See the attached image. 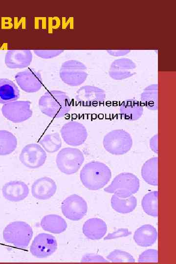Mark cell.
Wrapping results in <instances>:
<instances>
[{"mask_svg": "<svg viewBox=\"0 0 176 264\" xmlns=\"http://www.w3.org/2000/svg\"><path fill=\"white\" fill-rule=\"evenodd\" d=\"M38 105L43 114L55 118L66 116L71 109L69 97L61 90L47 91L39 99Z\"/></svg>", "mask_w": 176, "mask_h": 264, "instance_id": "obj_1", "label": "cell"}, {"mask_svg": "<svg viewBox=\"0 0 176 264\" xmlns=\"http://www.w3.org/2000/svg\"><path fill=\"white\" fill-rule=\"evenodd\" d=\"M111 177L109 167L99 161H91L84 165L80 171V178L83 185L90 190L104 187Z\"/></svg>", "mask_w": 176, "mask_h": 264, "instance_id": "obj_2", "label": "cell"}, {"mask_svg": "<svg viewBox=\"0 0 176 264\" xmlns=\"http://www.w3.org/2000/svg\"><path fill=\"white\" fill-rule=\"evenodd\" d=\"M33 230L24 221H16L9 223L3 231V238L7 243L19 248L27 247L33 236Z\"/></svg>", "mask_w": 176, "mask_h": 264, "instance_id": "obj_3", "label": "cell"}, {"mask_svg": "<svg viewBox=\"0 0 176 264\" xmlns=\"http://www.w3.org/2000/svg\"><path fill=\"white\" fill-rule=\"evenodd\" d=\"M139 187V179L135 175L131 173H122L116 176L104 190L119 198H127L135 194Z\"/></svg>", "mask_w": 176, "mask_h": 264, "instance_id": "obj_4", "label": "cell"}, {"mask_svg": "<svg viewBox=\"0 0 176 264\" xmlns=\"http://www.w3.org/2000/svg\"><path fill=\"white\" fill-rule=\"evenodd\" d=\"M103 144L105 149L114 155H122L132 148L133 142L131 134L123 129L114 130L104 137Z\"/></svg>", "mask_w": 176, "mask_h": 264, "instance_id": "obj_5", "label": "cell"}, {"mask_svg": "<svg viewBox=\"0 0 176 264\" xmlns=\"http://www.w3.org/2000/svg\"><path fill=\"white\" fill-rule=\"evenodd\" d=\"M82 152L78 149L67 147L61 149L57 154L56 163L63 173L70 175L76 173L84 161Z\"/></svg>", "mask_w": 176, "mask_h": 264, "instance_id": "obj_6", "label": "cell"}, {"mask_svg": "<svg viewBox=\"0 0 176 264\" xmlns=\"http://www.w3.org/2000/svg\"><path fill=\"white\" fill-rule=\"evenodd\" d=\"M59 75L62 81L70 86H78L86 80V67L79 61L69 60L62 65Z\"/></svg>", "mask_w": 176, "mask_h": 264, "instance_id": "obj_7", "label": "cell"}, {"mask_svg": "<svg viewBox=\"0 0 176 264\" xmlns=\"http://www.w3.org/2000/svg\"><path fill=\"white\" fill-rule=\"evenodd\" d=\"M29 101H15L4 104L1 109L3 115L14 123H21L32 115Z\"/></svg>", "mask_w": 176, "mask_h": 264, "instance_id": "obj_8", "label": "cell"}, {"mask_svg": "<svg viewBox=\"0 0 176 264\" xmlns=\"http://www.w3.org/2000/svg\"><path fill=\"white\" fill-rule=\"evenodd\" d=\"M63 214L67 219L77 221L82 219L87 214V203L81 197L73 194L67 197L61 204Z\"/></svg>", "mask_w": 176, "mask_h": 264, "instance_id": "obj_9", "label": "cell"}, {"mask_svg": "<svg viewBox=\"0 0 176 264\" xmlns=\"http://www.w3.org/2000/svg\"><path fill=\"white\" fill-rule=\"evenodd\" d=\"M47 158L44 150L38 144L31 143L22 150L19 159L25 167L37 169L43 166Z\"/></svg>", "mask_w": 176, "mask_h": 264, "instance_id": "obj_10", "label": "cell"}, {"mask_svg": "<svg viewBox=\"0 0 176 264\" xmlns=\"http://www.w3.org/2000/svg\"><path fill=\"white\" fill-rule=\"evenodd\" d=\"M60 133L65 143L72 146L81 145L86 141L88 137L85 126L75 121L65 123L61 128Z\"/></svg>", "mask_w": 176, "mask_h": 264, "instance_id": "obj_11", "label": "cell"}, {"mask_svg": "<svg viewBox=\"0 0 176 264\" xmlns=\"http://www.w3.org/2000/svg\"><path fill=\"white\" fill-rule=\"evenodd\" d=\"M57 249V242L51 234L40 233L35 237L30 246L32 255L38 258H46L53 254Z\"/></svg>", "mask_w": 176, "mask_h": 264, "instance_id": "obj_12", "label": "cell"}, {"mask_svg": "<svg viewBox=\"0 0 176 264\" xmlns=\"http://www.w3.org/2000/svg\"><path fill=\"white\" fill-rule=\"evenodd\" d=\"M15 79L20 88L27 93H34L43 86L41 73L33 68H28L18 72Z\"/></svg>", "mask_w": 176, "mask_h": 264, "instance_id": "obj_13", "label": "cell"}, {"mask_svg": "<svg viewBox=\"0 0 176 264\" xmlns=\"http://www.w3.org/2000/svg\"><path fill=\"white\" fill-rule=\"evenodd\" d=\"M75 98L82 106L96 107L104 102L105 94L104 90L99 88L85 86L77 91Z\"/></svg>", "mask_w": 176, "mask_h": 264, "instance_id": "obj_14", "label": "cell"}, {"mask_svg": "<svg viewBox=\"0 0 176 264\" xmlns=\"http://www.w3.org/2000/svg\"><path fill=\"white\" fill-rule=\"evenodd\" d=\"M57 190L55 181L47 176L36 180L31 187V194L36 199L46 200L53 197Z\"/></svg>", "mask_w": 176, "mask_h": 264, "instance_id": "obj_15", "label": "cell"}, {"mask_svg": "<svg viewBox=\"0 0 176 264\" xmlns=\"http://www.w3.org/2000/svg\"><path fill=\"white\" fill-rule=\"evenodd\" d=\"M32 58L33 55L30 50H9L5 54L4 62L9 68H23L30 65Z\"/></svg>", "mask_w": 176, "mask_h": 264, "instance_id": "obj_16", "label": "cell"}, {"mask_svg": "<svg viewBox=\"0 0 176 264\" xmlns=\"http://www.w3.org/2000/svg\"><path fill=\"white\" fill-rule=\"evenodd\" d=\"M29 189L24 182L19 180L11 181L2 187V193L7 200L18 202L25 199L28 195Z\"/></svg>", "mask_w": 176, "mask_h": 264, "instance_id": "obj_17", "label": "cell"}, {"mask_svg": "<svg viewBox=\"0 0 176 264\" xmlns=\"http://www.w3.org/2000/svg\"><path fill=\"white\" fill-rule=\"evenodd\" d=\"M83 233L88 239L92 240L101 239L106 235L107 226L106 222L99 218L88 220L83 226Z\"/></svg>", "mask_w": 176, "mask_h": 264, "instance_id": "obj_18", "label": "cell"}, {"mask_svg": "<svg viewBox=\"0 0 176 264\" xmlns=\"http://www.w3.org/2000/svg\"><path fill=\"white\" fill-rule=\"evenodd\" d=\"M157 239V232L155 227L150 224H145L137 228L133 235L135 243L142 247L151 246Z\"/></svg>", "mask_w": 176, "mask_h": 264, "instance_id": "obj_19", "label": "cell"}, {"mask_svg": "<svg viewBox=\"0 0 176 264\" xmlns=\"http://www.w3.org/2000/svg\"><path fill=\"white\" fill-rule=\"evenodd\" d=\"M40 225L44 231L56 234L63 232L67 228L66 220L61 216L55 214H49L44 217Z\"/></svg>", "mask_w": 176, "mask_h": 264, "instance_id": "obj_20", "label": "cell"}, {"mask_svg": "<svg viewBox=\"0 0 176 264\" xmlns=\"http://www.w3.org/2000/svg\"><path fill=\"white\" fill-rule=\"evenodd\" d=\"M122 117L129 121H135L139 119L143 112L142 105L135 99L125 100L120 108Z\"/></svg>", "mask_w": 176, "mask_h": 264, "instance_id": "obj_21", "label": "cell"}, {"mask_svg": "<svg viewBox=\"0 0 176 264\" xmlns=\"http://www.w3.org/2000/svg\"><path fill=\"white\" fill-rule=\"evenodd\" d=\"M20 96L19 88L12 81L6 78L0 79V104L16 101Z\"/></svg>", "mask_w": 176, "mask_h": 264, "instance_id": "obj_22", "label": "cell"}, {"mask_svg": "<svg viewBox=\"0 0 176 264\" xmlns=\"http://www.w3.org/2000/svg\"><path fill=\"white\" fill-rule=\"evenodd\" d=\"M158 158L154 157L147 160L141 168V176L144 180L148 184L157 186Z\"/></svg>", "mask_w": 176, "mask_h": 264, "instance_id": "obj_23", "label": "cell"}, {"mask_svg": "<svg viewBox=\"0 0 176 264\" xmlns=\"http://www.w3.org/2000/svg\"><path fill=\"white\" fill-rule=\"evenodd\" d=\"M110 202L112 208L115 211L121 214L132 212L137 205V199L133 195L127 198H121L113 195Z\"/></svg>", "mask_w": 176, "mask_h": 264, "instance_id": "obj_24", "label": "cell"}, {"mask_svg": "<svg viewBox=\"0 0 176 264\" xmlns=\"http://www.w3.org/2000/svg\"><path fill=\"white\" fill-rule=\"evenodd\" d=\"M17 139L11 132L0 130V155H6L13 152L17 146Z\"/></svg>", "mask_w": 176, "mask_h": 264, "instance_id": "obj_25", "label": "cell"}, {"mask_svg": "<svg viewBox=\"0 0 176 264\" xmlns=\"http://www.w3.org/2000/svg\"><path fill=\"white\" fill-rule=\"evenodd\" d=\"M39 143L45 152L54 153L61 148L62 142L59 133L54 132L42 137L39 140Z\"/></svg>", "mask_w": 176, "mask_h": 264, "instance_id": "obj_26", "label": "cell"}, {"mask_svg": "<svg viewBox=\"0 0 176 264\" xmlns=\"http://www.w3.org/2000/svg\"><path fill=\"white\" fill-rule=\"evenodd\" d=\"M143 105L150 110H157V85H152L147 87L141 95Z\"/></svg>", "mask_w": 176, "mask_h": 264, "instance_id": "obj_27", "label": "cell"}, {"mask_svg": "<svg viewBox=\"0 0 176 264\" xmlns=\"http://www.w3.org/2000/svg\"><path fill=\"white\" fill-rule=\"evenodd\" d=\"M158 191H151L143 198L141 205L144 211L148 215L157 216Z\"/></svg>", "mask_w": 176, "mask_h": 264, "instance_id": "obj_28", "label": "cell"}, {"mask_svg": "<svg viewBox=\"0 0 176 264\" xmlns=\"http://www.w3.org/2000/svg\"><path fill=\"white\" fill-rule=\"evenodd\" d=\"M107 260L114 263L127 262L134 263L135 259L129 253L119 249L111 252L107 256Z\"/></svg>", "mask_w": 176, "mask_h": 264, "instance_id": "obj_29", "label": "cell"}, {"mask_svg": "<svg viewBox=\"0 0 176 264\" xmlns=\"http://www.w3.org/2000/svg\"><path fill=\"white\" fill-rule=\"evenodd\" d=\"M157 261V250L154 249H149L144 251L139 255L138 259V262L139 263H156Z\"/></svg>", "mask_w": 176, "mask_h": 264, "instance_id": "obj_30", "label": "cell"}, {"mask_svg": "<svg viewBox=\"0 0 176 264\" xmlns=\"http://www.w3.org/2000/svg\"><path fill=\"white\" fill-rule=\"evenodd\" d=\"M34 53L38 57L43 59H51L61 54L62 50H34Z\"/></svg>", "mask_w": 176, "mask_h": 264, "instance_id": "obj_31", "label": "cell"}, {"mask_svg": "<svg viewBox=\"0 0 176 264\" xmlns=\"http://www.w3.org/2000/svg\"><path fill=\"white\" fill-rule=\"evenodd\" d=\"M81 262H100L106 263L109 262L108 260L105 259L102 256L99 255L88 253L84 255L81 260Z\"/></svg>", "mask_w": 176, "mask_h": 264, "instance_id": "obj_32", "label": "cell"}, {"mask_svg": "<svg viewBox=\"0 0 176 264\" xmlns=\"http://www.w3.org/2000/svg\"><path fill=\"white\" fill-rule=\"evenodd\" d=\"M131 234V232H130L128 229L121 228L112 233L109 234L104 238V240H110L122 237H126Z\"/></svg>", "mask_w": 176, "mask_h": 264, "instance_id": "obj_33", "label": "cell"}, {"mask_svg": "<svg viewBox=\"0 0 176 264\" xmlns=\"http://www.w3.org/2000/svg\"><path fill=\"white\" fill-rule=\"evenodd\" d=\"M157 134L153 136L150 140L149 144L151 149L155 153L157 154Z\"/></svg>", "mask_w": 176, "mask_h": 264, "instance_id": "obj_34", "label": "cell"}]
</instances>
